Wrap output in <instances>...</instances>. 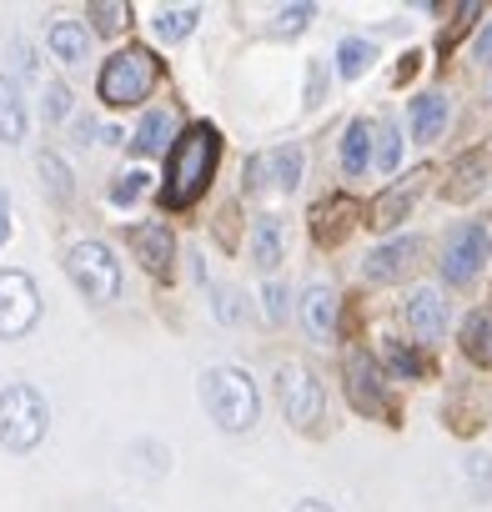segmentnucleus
Instances as JSON below:
<instances>
[{"instance_id":"nucleus-1","label":"nucleus","mask_w":492,"mask_h":512,"mask_svg":"<svg viewBox=\"0 0 492 512\" xmlns=\"http://www.w3.org/2000/svg\"><path fill=\"white\" fill-rule=\"evenodd\" d=\"M216 151H221V141L211 126H191L171 146V156H166V201L171 206H191L206 191V181L216 171Z\"/></svg>"},{"instance_id":"nucleus-2","label":"nucleus","mask_w":492,"mask_h":512,"mask_svg":"<svg viewBox=\"0 0 492 512\" xmlns=\"http://www.w3.org/2000/svg\"><path fill=\"white\" fill-rule=\"evenodd\" d=\"M201 402L211 412V422L221 432H246L257 427V412H262V397H257V382L246 377L241 367H211L201 377Z\"/></svg>"},{"instance_id":"nucleus-3","label":"nucleus","mask_w":492,"mask_h":512,"mask_svg":"<svg viewBox=\"0 0 492 512\" xmlns=\"http://www.w3.org/2000/svg\"><path fill=\"white\" fill-rule=\"evenodd\" d=\"M46 422H51V412H46V397L36 387H26V382L0 387V447H6V452L41 447Z\"/></svg>"},{"instance_id":"nucleus-4","label":"nucleus","mask_w":492,"mask_h":512,"mask_svg":"<svg viewBox=\"0 0 492 512\" xmlns=\"http://www.w3.org/2000/svg\"><path fill=\"white\" fill-rule=\"evenodd\" d=\"M66 272H71L76 292L86 302H96V307L121 297V262H116V251L106 241H76L66 251Z\"/></svg>"},{"instance_id":"nucleus-5","label":"nucleus","mask_w":492,"mask_h":512,"mask_svg":"<svg viewBox=\"0 0 492 512\" xmlns=\"http://www.w3.org/2000/svg\"><path fill=\"white\" fill-rule=\"evenodd\" d=\"M156 76H161L156 56H151V51H141V46H126V51H116V56L101 66L96 91H101V101H111V106H136V101H146V96H151Z\"/></svg>"},{"instance_id":"nucleus-6","label":"nucleus","mask_w":492,"mask_h":512,"mask_svg":"<svg viewBox=\"0 0 492 512\" xmlns=\"http://www.w3.org/2000/svg\"><path fill=\"white\" fill-rule=\"evenodd\" d=\"M277 397H282V412H287L292 427H302V432H317V427H322L327 397H322V382L312 377V367L287 362V367L277 372Z\"/></svg>"},{"instance_id":"nucleus-7","label":"nucleus","mask_w":492,"mask_h":512,"mask_svg":"<svg viewBox=\"0 0 492 512\" xmlns=\"http://www.w3.org/2000/svg\"><path fill=\"white\" fill-rule=\"evenodd\" d=\"M487 251H492V226H487V221L457 226V231L447 236V251H442V277H447L452 287H467V282L482 272Z\"/></svg>"},{"instance_id":"nucleus-8","label":"nucleus","mask_w":492,"mask_h":512,"mask_svg":"<svg viewBox=\"0 0 492 512\" xmlns=\"http://www.w3.org/2000/svg\"><path fill=\"white\" fill-rule=\"evenodd\" d=\"M41 322V292L26 272H0V342H16Z\"/></svg>"},{"instance_id":"nucleus-9","label":"nucleus","mask_w":492,"mask_h":512,"mask_svg":"<svg viewBox=\"0 0 492 512\" xmlns=\"http://www.w3.org/2000/svg\"><path fill=\"white\" fill-rule=\"evenodd\" d=\"M302 181V151L297 146H277V151H262L252 156V166H246V186L252 191H297Z\"/></svg>"},{"instance_id":"nucleus-10","label":"nucleus","mask_w":492,"mask_h":512,"mask_svg":"<svg viewBox=\"0 0 492 512\" xmlns=\"http://www.w3.org/2000/svg\"><path fill=\"white\" fill-rule=\"evenodd\" d=\"M402 322H407L412 337L437 342V337L447 332V302H442V292H437V287H417V292L402 302Z\"/></svg>"},{"instance_id":"nucleus-11","label":"nucleus","mask_w":492,"mask_h":512,"mask_svg":"<svg viewBox=\"0 0 492 512\" xmlns=\"http://www.w3.org/2000/svg\"><path fill=\"white\" fill-rule=\"evenodd\" d=\"M347 392H352V407L357 412H382L387 402H382V372H377V362L362 352V347H352L347 352Z\"/></svg>"},{"instance_id":"nucleus-12","label":"nucleus","mask_w":492,"mask_h":512,"mask_svg":"<svg viewBox=\"0 0 492 512\" xmlns=\"http://www.w3.org/2000/svg\"><path fill=\"white\" fill-rule=\"evenodd\" d=\"M302 327H307V337H317V342H332L337 337V292L332 287H307V297H302Z\"/></svg>"},{"instance_id":"nucleus-13","label":"nucleus","mask_w":492,"mask_h":512,"mask_svg":"<svg viewBox=\"0 0 492 512\" xmlns=\"http://www.w3.org/2000/svg\"><path fill=\"white\" fill-rule=\"evenodd\" d=\"M412 256H417V241H412V236L387 241V246H377L367 262H362V277H367V282H392V277H402V272L412 267Z\"/></svg>"},{"instance_id":"nucleus-14","label":"nucleus","mask_w":492,"mask_h":512,"mask_svg":"<svg viewBox=\"0 0 492 512\" xmlns=\"http://www.w3.org/2000/svg\"><path fill=\"white\" fill-rule=\"evenodd\" d=\"M131 251L146 262V272L161 277L171 267V231L161 221H141V226H131Z\"/></svg>"},{"instance_id":"nucleus-15","label":"nucleus","mask_w":492,"mask_h":512,"mask_svg":"<svg viewBox=\"0 0 492 512\" xmlns=\"http://www.w3.org/2000/svg\"><path fill=\"white\" fill-rule=\"evenodd\" d=\"M26 96H21V81L16 76H0V141L6 146H21L26 141Z\"/></svg>"},{"instance_id":"nucleus-16","label":"nucleus","mask_w":492,"mask_h":512,"mask_svg":"<svg viewBox=\"0 0 492 512\" xmlns=\"http://www.w3.org/2000/svg\"><path fill=\"white\" fill-rule=\"evenodd\" d=\"M452 121V101L447 96H417L412 101V136L417 141H437Z\"/></svg>"},{"instance_id":"nucleus-17","label":"nucleus","mask_w":492,"mask_h":512,"mask_svg":"<svg viewBox=\"0 0 492 512\" xmlns=\"http://www.w3.org/2000/svg\"><path fill=\"white\" fill-rule=\"evenodd\" d=\"M372 141H377V126H367V121H352V126H347V136H342V171H347V176H367V166H372Z\"/></svg>"},{"instance_id":"nucleus-18","label":"nucleus","mask_w":492,"mask_h":512,"mask_svg":"<svg viewBox=\"0 0 492 512\" xmlns=\"http://www.w3.org/2000/svg\"><path fill=\"white\" fill-rule=\"evenodd\" d=\"M46 46L56 51V61L76 66V61H86V51H91V36H86V26H81V21H56V26L46 31Z\"/></svg>"},{"instance_id":"nucleus-19","label":"nucleus","mask_w":492,"mask_h":512,"mask_svg":"<svg viewBox=\"0 0 492 512\" xmlns=\"http://www.w3.org/2000/svg\"><path fill=\"white\" fill-rule=\"evenodd\" d=\"M422 176H427V171H412L407 181H397V186L372 206V226H397V221L407 216V206L417 201V181H422Z\"/></svg>"},{"instance_id":"nucleus-20","label":"nucleus","mask_w":492,"mask_h":512,"mask_svg":"<svg viewBox=\"0 0 492 512\" xmlns=\"http://www.w3.org/2000/svg\"><path fill=\"white\" fill-rule=\"evenodd\" d=\"M252 262L262 272H272L282 262V221L277 216H257V226H252Z\"/></svg>"},{"instance_id":"nucleus-21","label":"nucleus","mask_w":492,"mask_h":512,"mask_svg":"<svg viewBox=\"0 0 492 512\" xmlns=\"http://www.w3.org/2000/svg\"><path fill=\"white\" fill-rule=\"evenodd\" d=\"M171 131H176L171 111H151V116L136 126V136H131V151H136V156H161V151H166V141H171Z\"/></svg>"},{"instance_id":"nucleus-22","label":"nucleus","mask_w":492,"mask_h":512,"mask_svg":"<svg viewBox=\"0 0 492 512\" xmlns=\"http://www.w3.org/2000/svg\"><path fill=\"white\" fill-rule=\"evenodd\" d=\"M462 352H467L477 367H492V307L467 317V327H462Z\"/></svg>"},{"instance_id":"nucleus-23","label":"nucleus","mask_w":492,"mask_h":512,"mask_svg":"<svg viewBox=\"0 0 492 512\" xmlns=\"http://www.w3.org/2000/svg\"><path fill=\"white\" fill-rule=\"evenodd\" d=\"M196 16H201L196 6H161L151 26H156V36H161L166 46H176V41H186V36H191V26H196Z\"/></svg>"},{"instance_id":"nucleus-24","label":"nucleus","mask_w":492,"mask_h":512,"mask_svg":"<svg viewBox=\"0 0 492 512\" xmlns=\"http://www.w3.org/2000/svg\"><path fill=\"white\" fill-rule=\"evenodd\" d=\"M372 56H377V51H372V41H362V36H347V41L337 46V71H342L347 81H357V76L372 66Z\"/></svg>"},{"instance_id":"nucleus-25","label":"nucleus","mask_w":492,"mask_h":512,"mask_svg":"<svg viewBox=\"0 0 492 512\" xmlns=\"http://www.w3.org/2000/svg\"><path fill=\"white\" fill-rule=\"evenodd\" d=\"M41 176H46V186H51V196L56 201H71V171H66V161L56 156V151H41Z\"/></svg>"},{"instance_id":"nucleus-26","label":"nucleus","mask_w":492,"mask_h":512,"mask_svg":"<svg viewBox=\"0 0 492 512\" xmlns=\"http://www.w3.org/2000/svg\"><path fill=\"white\" fill-rule=\"evenodd\" d=\"M397 156H402V136L397 126H377V146H372V161L382 171H397Z\"/></svg>"},{"instance_id":"nucleus-27","label":"nucleus","mask_w":492,"mask_h":512,"mask_svg":"<svg viewBox=\"0 0 492 512\" xmlns=\"http://www.w3.org/2000/svg\"><path fill=\"white\" fill-rule=\"evenodd\" d=\"M467 482H472V497L487 502V497H492V457L472 452V457H467Z\"/></svg>"},{"instance_id":"nucleus-28","label":"nucleus","mask_w":492,"mask_h":512,"mask_svg":"<svg viewBox=\"0 0 492 512\" xmlns=\"http://www.w3.org/2000/svg\"><path fill=\"white\" fill-rule=\"evenodd\" d=\"M141 191H146V176H141V171H121L116 186H111V201H116V206H136Z\"/></svg>"},{"instance_id":"nucleus-29","label":"nucleus","mask_w":492,"mask_h":512,"mask_svg":"<svg viewBox=\"0 0 492 512\" xmlns=\"http://www.w3.org/2000/svg\"><path fill=\"white\" fill-rule=\"evenodd\" d=\"M66 111H71V91L66 86H46V121H66Z\"/></svg>"},{"instance_id":"nucleus-30","label":"nucleus","mask_w":492,"mask_h":512,"mask_svg":"<svg viewBox=\"0 0 492 512\" xmlns=\"http://www.w3.org/2000/svg\"><path fill=\"white\" fill-rule=\"evenodd\" d=\"M307 21H312V6H282V16H277V31L297 36V31H302Z\"/></svg>"},{"instance_id":"nucleus-31","label":"nucleus","mask_w":492,"mask_h":512,"mask_svg":"<svg viewBox=\"0 0 492 512\" xmlns=\"http://www.w3.org/2000/svg\"><path fill=\"white\" fill-rule=\"evenodd\" d=\"M477 171H482V156H467V161L457 166V186H452V196H472V191H477V181H472Z\"/></svg>"},{"instance_id":"nucleus-32","label":"nucleus","mask_w":492,"mask_h":512,"mask_svg":"<svg viewBox=\"0 0 492 512\" xmlns=\"http://www.w3.org/2000/svg\"><path fill=\"white\" fill-rule=\"evenodd\" d=\"M91 16H96V26H101V31H116V26H121V16H126V6H91Z\"/></svg>"},{"instance_id":"nucleus-33","label":"nucleus","mask_w":492,"mask_h":512,"mask_svg":"<svg viewBox=\"0 0 492 512\" xmlns=\"http://www.w3.org/2000/svg\"><path fill=\"white\" fill-rule=\"evenodd\" d=\"M211 297H216V317H221V322H236V317H241V312H236V297H231L226 287H211Z\"/></svg>"},{"instance_id":"nucleus-34","label":"nucleus","mask_w":492,"mask_h":512,"mask_svg":"<svg viewBox=\"0 0 492 512\" xmlns=\"http://www.w3.org/2000/svg\"><path fill=\"white\" fill-rule=\"evenodd\" d=\"M267 317H272V322L287 317V292H282V287H267Z\"/></svg>"},{"instance_id":"nucleus-35","label":"nucleus","mask_w":492,"mask_h":512,"mask_svg":"<svg viewBox=\"0 0 492 512\" xmlns=\"http://www.w3.org/2000/svg\"><path fill=\"white\" fill-rule=\"evenodd\" d=\"M392 367H397V372H407V377H417V372H422V362H417L412 352H402L397 342H392Z\"/></svg>"},{"instance_id":"nucleus-36","label":"nucleus","mask_w":492,"mask_h":512,"mask_svg":"<svg viewBox=\"0 0 492 512\" xmlns=\"http://www.w3.org/2000/svg\"><path fill=\"white\" fill-rule=\"evenodd\" d=\"M11 241V196H0V246Z\"/></svg>"},{"instance_id":"nucleus-37","label":"nucleus","mask_w":492,"mask_h":512,"mask_svg":"<svg viewBox=\"0 0 492 512\" xmlns=\"http://www.w3.org/2000/svg\"><path fill=\"white\" fill-rule=\"evenodd\" d=\"M317 96H322V66H312V86H307V101L317 106Z\"/></svg>"},{"instance_id":"nucleus-38","label":"nucleus","mask_w":492,"mask_h":512,"mask_svg":"<svg viewBox=\"0 0 492 512\" xmlns=\"http://www.w3.org/2000/svg\"><path fill=\"white\" fill-rule=\"evenodd\" d=\"M91 136H96V121H91V116H86V121H76V141H81V146H86V141H91Z\"/></svg>"},{"instance_id":"nucleus-39","label":"nucleus","mask_w":492,"mask_h":512,"mask_svg":"<svg viewBox=\"0 0 492 512\" xmlns=\"http://www.w3.org/2000/svg\"><path fill=\"white\" fill-rule=\"evenodd\" d=\"M292 512H332V507H327V502H317V497H307V502H297Z\"/></svg>"},{"instance_id":"nucleus-40","label":"nucleus","mask_w":492,"mask_h":512,"mask_svg":"<svg viewBox=\"0 0 492 512\" xmlns=\"http://www.w3.org/2000/svg\"><path fill=\"white\" fill-rule=\"evenodd\" d=\"M477 51H482V61H492V21H487V31H482V46H477Z\"/></svg>"}]
</instances>
